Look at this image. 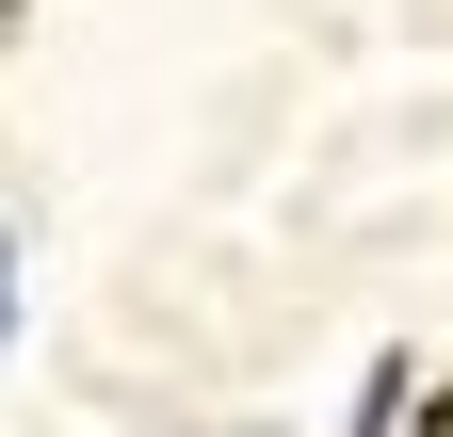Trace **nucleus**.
Segmentation results:
<instances>
[{"label":"nucleus","mask_w":453,"mask_h":437,"mask_svg":"<svg viewBox=\"0 0 453 437\" xmlns=\"http://www.w3.org/2000/svg\"><path fill=\"white\" fill-rule=\"evenodd\" d=\"M405 405H421V372H405V356H372V389H357V421H340V437H405Z\"/></svg>","instance_id":"obj_1"},{"label":"nucleus","mask_w":453,"mask_h":437,"mask_svg":"<svg viewBox=\"0 0 453 437\" xmlns=\"http://www.w3.org/2000/svg\"><path fill=\"white\" fill-rule=\"evenodd\" d=\"M0 341H17V227H0Z\"/></svg>","instance_id":"obj_2"},{"label":"nucleus","mask_w":453,"mask_h":437,"mask_svg":"<svg viewBox=\"0 0 453 437\" xmlns=\"http://www.w3.org/2000/svg\"><path fill=\"white\" fill-rule=\"evenodd\" d=\"M421 437H453V389H437V421H421Z\"/></svg>","instance_id":"obj_3"},{"label":"nucleus","mask_w":453,"mask_h":437,"mask_svg":"<svg viewBox=\"0 0 453 437\" xmlns=\"http://www.w3.org/2000/svg\"><path fill=\"white\" fill-rule=\"evenodd\" d=\"M0 33H17V0H0Z\"/></svg>","instance_id":"obj_4"}]
</instances>
